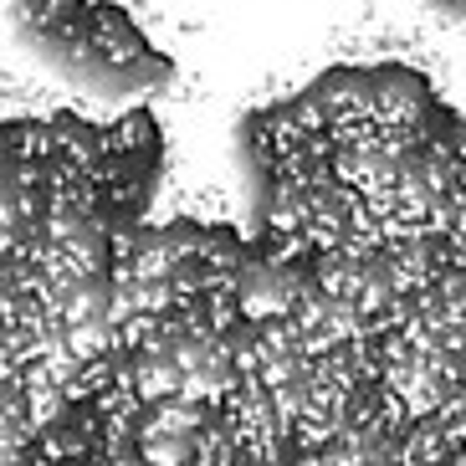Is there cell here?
Listing matches in <instances>:
<instances>
[{
  "label": "cell",
  "instance_id": "cell-1",
  "mask_svg": "<svg viewBox=\"0 0 466 466\" xmlns=\"http://www.w3.org/2000/svg\"><path fill=\"white\" fill-rule=\"evenodd\" d=\"M313 277L298 267V251L277 247L272 257H247L241 272H236V308L247 323H277V318H292L298 298L308 292Z\"/></svg>",
  "mask_w": 466,
  "mask_h": 466
},
{
  "label": "cell",
  "instance_id": "cell-2",
  "mask_svg": "<svg viewBox=\"0 0 466 466\" xmlns=\"http://www.w3.org/2000/svg\"><path fill=\"white\" fill-rule=\"evenodd\" d=\"M87 56H93V62H108V67H118V72L165 67V62L149 52L138 21L128 11H118V5H87Z\"/></svg>",
  "mask_w": 466,
  "mask_h": 466
}]
</instances>
